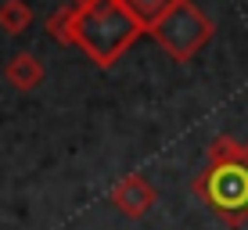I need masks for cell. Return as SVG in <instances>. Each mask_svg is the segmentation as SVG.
Here are the masks:
<instances>
[{"instance_id":"1","label":"cell","mask_w":248,"mask_h":230,"mask_svg":"<svg viewBox=\"0 0 248 230\" xmlns=\"http://www.w3.org/2000/svg\"><path fill=\"white\" fill-rule=\"evenodd\" d=\"M140 32H148L140 18L126 7V0H83L79 4V32L76 47L87 50V58L101 69L115 65Z\"/></svg>"},{"instance_id":"2","label":"cell","mask_w":248,"mask_h":230,"mask_svg":"<svg viewBox=\"0 0 248 230\" xmlns=\"http://www.w3.org/2000/svg\"><path fill=\"white\" fill-rule=\"evenodd\" d=\"M212 18L194 0H176L162 18L148 29V36L166 50L173 61H191L198 50L212 40Z\"/></svg>"},{"instance_id":"3","label":"cell","mask_w":248,"mask_h":230,"mask_svg":"<svg viewBox=\"0 0 248 230\" xmlns=\"http://www.w3.org/2000/svg\"><path fill=\"white\" fill-rule=\"evenodd\" d=\"M194 194L227 227H241L248 219V162H237V166H209L194 180Z\"/></svg>"},{"instance_id":"4","label":"cell","mask_w":248,"mask_h":230,"mask_svg":"<svg viewBox=\"0 0 248 230\" xmlns=\"http://www.w3.org/2000/svg\"><path fill=\"white\" fill-rule=\"evenodd\" d=\"M108 201H112L126 219H140V216H148L151 205L158 201V191L144 180L140 173H130V176H123V180L108 191Z\"/></svg>"},{"instance_id":"5","label":"cell","mask_w":248,"mask_h":230,"mask_svg":"<svg viewBox=\"0 0 248 230\" xmlns=\"http://www.w3.org/2000/svg\"><path fill=\"white\" fill-rule=\"evenodd\" d=\"M44 61H40L36 54H29V50H22V54L7 58L4 65V79L11 83L15 90H36L40 83H44Z\"/></svg>"},{"instance_id":"6","label":"cell","mask_w":248,"mask_h":230,"mask_svg":"<svg viewBox=\"0 0 248 230\" xmlns=\"http://www.w3.org/2000/svg\"><path fill=\"white\" fill-rule=\"evenodd\" d=\"M47 32L65 47H76V32H79V4H62L58 11H50Z\"/></svg>"},{"instance_id":"7","label":"cell","mask_w":248,"mask_h":230,"mask_svg":"<svg viewBox=\"0 0 248 230\" xmlns=\"http://www.w3.org/2000/svg\"><path fill=\"white\" fill-rule=\"evenodd\" d=\"M32 25V7L25 0H4L0 4V32L7 36H18Z\"/></svg>"},{"instance_id":"8","label":"cell","mask_w":248,"mask_h":230,"mask_svg":"<svg viewBox=\"0 0 248 230\" xmlns=\"http://www.w3.org/2000/svg\"><path fill=\"white\" fill-rule=\"evenodd\" d=\"M237 162H245V144H237L234 137L219 133L209 144V166H237Z\"/></svg>"},{"instance_id":"9","label":"cell","mask_w":248,"mask_h":230,"mask_svg":"<svg viewBox=\"0 0 248 230\" xmlns=\"http://www.w3.org/2000/svg\"><path fill=\"white\" fill-rule=\"evenodd\" d=\"M173 4H176V0H126V7H130L137 18H140L144 29H151V25H155Z\"/></svg>"},{"instance_id":"10","label":"cell","mask_w":248,"mask_h":230,"mask_svg":"<svg viewBox=\"0 0 248 230\" xmlns=\"http://www.w3.org/2000/svg\"><path fill=\"white\" fill-rule=\"evenodd\" d=\"M245 162H248V144H245Z\"/></svg>"},{"instance_id":"11","label":"cell","mask_w":248,"mask_h":230,"mask_svg":"<svg viewBox=\"0 0 248 230\" xmlns=\"http://www.w3.org/2000/svg\"><path fill=\"white\" fill-rule=\"evenodd\" d=\"M72 4H83V0H72Z\"/></svg>"}]
</instances>
